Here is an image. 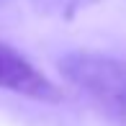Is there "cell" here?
I'll return each instance as SVG.
<instances>
[{"label": "cell", "mask_w": 126, "mask_h": 126, "mask_svg": "<svg viewBox=\"0 0 126 126\" xmlns=\"http://www.w3.org/2000/svg\"><path fill=\"white\" fill-rule=\"evenodd\" d=\"M33 8L44 16H54V18H72L82 8L93 5L95 0H31Z\"/></svg>", "instance_id": "3957f363"}, {"label": "cell", "mask_w": 126, "mask_h": 126, "mask_svg": "<svg viewBox=\"0 0 126 126\" xmlns=\"http://www.w3.org/2000/svg\"><path fill=\"white\" fill-rule=\"evenodd\" d=\"M0 88L10 90L16 95H23V98L39 100V103L62 100V90L36 64L3 41H0Z\"/></svg>", "instance_id": "7a4b0ae2"}, {"label": "cell", "mask_w": 126, "mask_h": 126, "mask_svg": "<svg viewBox=\"0 0 126 126\" xmlns=\"http://www.w3.org/2000/svg\"><path fill=\"white\" fill-rule=\"evenodd\" d=\"M62 77L85 93L106 116L126 124V62L95 51H70L57 62Z\"/></svg>", "instance_id": "6da1fadb"}]
</instances>
